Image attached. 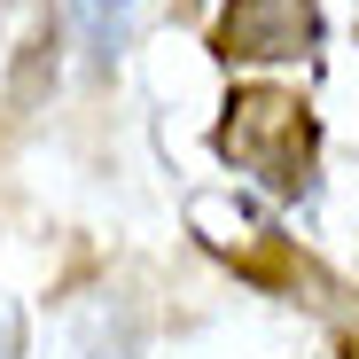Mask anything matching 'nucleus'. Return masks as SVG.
Here are the masks:
<instances>
[{
	"label": "nucleus",
	"instance_id": "7ed1b4c3",
	"mask_svg": "<svg viewBox=\"0 0 359 359\" xmlns=\"http://www.w3.org/2000/svg\"><path fill=\"white\" fill-rule=\"evenodd\" d=\"M63 359H133V344H126V328H109V320H86L79 336H71V351Z\"/></svg>",
	"mask_w": 359,
	"mask_h": 359
},
{
	"label": "nucleus",
	"instance_id": "39448f33",
	"mask_svg": "<svg viewBox=\"0 0 359 359\" xmlns=\"http://www.w3.org/2000/svg\"><path fill=\"white\" fill-rule=\"evenodd\" d=\"M351 359H359V344H351Z\"/></svg>",
	"mask_w": 359,
	"mask_h": 359
},
{
	"label": "nucleus",
	"instance_id": "f257e3e1",
	"mask_svg": "<svg viewBox=\"0 0 359 359\" xmlns=\"http://www.w3.org/2000/svg\"><path fill=\"white\" fill-rule=\"evenodd\" d=\"M219 156L234 172H250L273 196H305L313 188V117L289 94H234L219 117Z\"/></svg>",
	"mask_w": 359,
	"mask_h": 359
},
{
	"label": "nucleus",
	"instance_id": "20e7f679",
	"mask_svg": "<svg viewBox=\"0 0 359 359\" xmlns=\"http://www.w3.org/2000/svg\"><path fill=\"white\" fill-rule=\"evenodd\" d=\"M71 8H79V24H86L94 55H109V39H117V24H126V8H133V0H71Z\"/></svg>",
	"mask_w": 359,
	"mask_h": 359
},
{
	"label": "nucleus",
	"instance_id": "f03ea898",
	"mask_svg": "<svg viewBox=\"0 0 359 359\" xmlns=\"http://www.w3.org/2000/svg\"><path fill=\"white\" fill-rule=\"evenodd\" d=\"M211 47L226 63H297L320 47V8L313 0H226Z\"/></svg>",
	"mask_w": 359,
	"mask_h": 359
}]
</instances>
